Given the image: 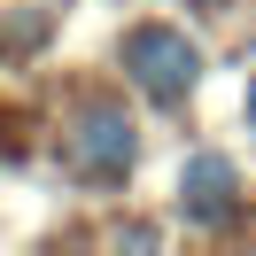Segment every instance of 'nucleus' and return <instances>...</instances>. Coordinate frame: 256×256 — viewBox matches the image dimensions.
<instances>
[{"mask_svg":"<svg viewBox=\"0 0 256 256\" xmlns=\"http://www.w3.org/2000/svg\"><path fill=\"white\" fill-rule=\"evenodd\" d=\"M240 116H248V132H256V86H248V101H240Z\"/></svg>","mask_w":256,"mask_h":256,"instance_id":"obj_4","label":"nucleus"},{"mask_svg":"<svg viewBox=\"0 0 256 256\" xmlns=\"http://www.w3.org/2000/svg\"><path fill=\"white\" fill-rule=\"evenodd\" d=\"M62 163H70L78 178H101V186L124 178L132 163H140V132H132V116H124V109H86L78 124L62 132Z\"/></svg>","mask_w":256,"mask_h":256,"instance_id":"obj_2","label":"nucleus"},{"mask_svg":"<svg viewBox=\"0 0 256 256\" xmlns=\"http://www.w3.org/2000/svg\"><path fill=\"white\" fill-rule=\"evenodd\" d=\"M233 202H240V178H233V163L225 156H186V171H178V210H186L194 225H225L233 218Z\"/></svg>","mask_w":256,"mask_h":256,"instance_id":"obj_3","label":"nucleus"},{"mask_svg":"<svg viewBox=\"0 0 256 256\" xmlns=\"http://www.w3.org/2000/svg\"><path fill=\"white\" fill-rule=\"evenodd\" d=\"M124 70H132V86L148 101L171 109V101H186L202 86V47L186 32H171V24H132L124 32Z\"/></svg>","mask_w":256,"mask_h":256,"instance_id":"obj_1","label":"nucleus"}]
</instances>
